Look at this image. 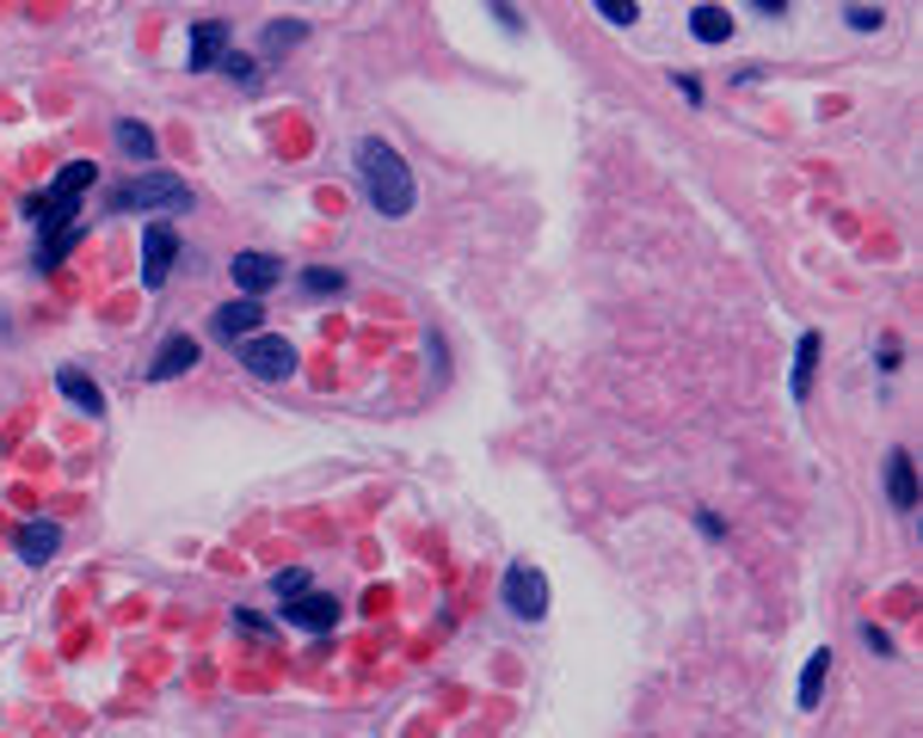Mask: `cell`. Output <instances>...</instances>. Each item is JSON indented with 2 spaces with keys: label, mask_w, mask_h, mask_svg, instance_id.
<instances>
[{
  "label": "cell",
  "mask_w": 923,
  "mask_h": 738,
  "mask_svg": "<svg viewBox=\"0 0 923 738\" xmlns=\"http://www.w3.org/2000/svg\"><path fill=\"white\" fill-rule=\"evenodd\" d=\"M351 160H357V184H364V198H369V210L376 216H413V203H419V184H413V172H407V160L395 154V148L383 142V136H364V142L351 148Z\"/></svg>",
  "instance_id": "cell-1"
},
{
  "label": "cell",
  "mask_w": 923,
  "mask_h": 738,
  "mask_svg": "<svg viewBox=\"0 0 923 738\" xmlns=\"http://www.w3.org/2000/svg\"><path fill=\"white\" fill-rule=\"evenodd\" d=\"M92 184H99V167H92V160H68V167L50 179V191L26 198V222H31V228L75 222V216H80V198H87Z\"/></svg>",
  "instance_id": "cell-2"
},
{
  "label": "cell",
  "mask_w": 923,
  "mask_h": 738,
  "mask_svg": "<svg viewBox=\"0 0 923 738\" xmlns=\"http://www.w3.org/2000/svg\"><path fill=\"white\" fill-rule=\"evenodd\" d=\"M123 210H160V216H179L191 210V184L179 172H142V179L118 184L106 191V216H123Z\"/></svg>",
  "instance_id": "cell-3"
},
{
  "label": "cell",
  "mask_w": 923,
  "mask_h": 738,
  "mask_svg": "<svg viewBox=\"0 0 923 738\" xmlns=\"http://www.w3.org/2000/svg\"><path fill=\"white\" fill-rule=\"evenodd\" d=\"M499 604L512 609L517 621H542V616H548V579H542V567H529V560L505 567V579H499Z\"/></svg>",
  "instance_id": "cell-4"
},
{
  "label": "cell",
  "mask_w": 923,
  "mask_h": 738,
  "mask_svg": "<svg viewBox=\"0 0 923 738\" xmlns=\"http://www.w3.org/2000/svg\"><path fill=\"white\" fill-rule=\"evenodd\" d=\"M235 351H240V363H247L259 382H290L296 376V345L277 339V332H252V339L235 345Z\"/></svg>",
  "instance_id": "cell-5"
},
{
  "label": "cell",
  "mask_w": 923,
  "mask_h": 738,
  "mask_svg": "<svg viewBox=\"0 0 923 738\" xmlns=\"http://www.w3.org/2000/svg\"><path fill=\"white\" fill-rule=\"evenodd\" d=\"M172 259H179V235H172L167 222H148L142 228V283L148 290H160L172 277Z\"/></svg>",
  "instance_id": "cell-6"
},
{
  "label": "cell",
  "mask_w": 923,
  "mask_h": 738,
  "mask_svg": "<svg viewBox=\"0 0 923 738\" xmlns=\"http://www.w3.org/2000/svg\"><path fill=\"white\" fill-rule=\"evenodd\" d=\"M259 320H265V308H259V296H240V302H222L210 315V332L222 345H240V339H252L259 332Z\"/></svg>",
  "instance_id": "cell-7"
},
{
  "label": "cell",
  "mask_w": 923,
  "mask_h": 738,
  "mask_svg": "<svg viewBox=\"0 0 923 738\" xmlns=\"http://www.w3.org/2000/svg\"><path fill=\"white\" fill-rule=\"evenodd\" d=\"M222 56H228V26L222 19H198V26H191V56H185V68H191V74H210Z\"/></svg>",
  "instance_id": "cell-8"
},
{
  "label": "cell",
  "mask_w": 923,
  "mask_h": 738,
  "mask_svg": "<svg viewBox=\"0 0 923 738\" xmlns=\"http://www.w3.org/2000/svg\"><path fill=\"white\" fill-rule=\"evenodd\" d=\"M56 395H62L68 407H80L87 419H106V395H99V382H92L87 369L62 363V369H56Z\"/></svg>",
  "instance_id": "cell-9"
},
{
  "label": "cell",
  "mask_w": 923,
  "mask_h": 738,
  "mask_svg": "<svg viewBox=\"0 0 923 738\" xmlns=\"http://www.w3.org/2000/svg\"><path fill=\"white\" fill-rule=\"evenodd\" d=\"M284 616H290L302 634H333V628H339V604H333V597H320V591L290 597V604H284Z\"/></svg>",
  "instance_id": "cell-10"
},
{
  "label": "cell",
  "mask_w": 923,
  "mask_h": 738,
  "mask_svg": "<svg viewBox=\"0 0 923 738\" xmlns=\"http://www.w3.org/2000/svg\"><path fill=\"white\" fill-rule=\"evenodd\" d=\"M228 277H235L240 290L247 296H265L277 283V277H284V265L271 259V252H235V265H228Z\"/></svg>",
  "instance_id": "cell-11"
},
{
  "label": "cell",
  "mask_w": 923,
  "mask_h": 738,
  "mask_svg": "<svg viewBox=\"0 0 923 738\" xmlns=\"http://www.w3.org/2000/svg\"><path fill=\"white\" fill-rule=\"evenodd\" d=\"M185 369H198V339H185V332L160 339V351H155V363H148V376H155V382H172V376H185Z\"/></svg>",
  "instance_id": "cell-12"
},
{
  "label": "cell",
  "mask_w": 923,
  "mask_h": 738,
  "mask_svg": "<svg viewBox=\"0 0 923 738\" xmlns=\"http://www.w3.org/2000/svg\"><path fill=\"white\" fill-rule=\"evenodd\" d=\"M13 548H19V560H26V567H43V560L62 548V529H56L50 517H31V523L13 536Z\"/></svg>",
  "instance_id": "cell-13"
},
{
  "label": "cell",
  "mask_w": 923,
  "mask_h": 738,
  "mask_svg": "<svg viewBox=\"0 0 923 738\" xmlns=\"http://www.w3.org/2000/svg\"><path fill=\"white\" fill-rule=\"evenodd\" d=\"M886 499H893L899 511H917V461H911V449H893V456H886Z\"/></svg>",
  "instance_id": "cell-14"
},
{
  "label": "cell",
  "mask_w": 923,
  "mask_h": 738,
  "mask_svg": "<svg viewBox=\"0 0 923 738\" xmlns=\"http://www.w3.org/2000/svg\"><path fill=\"white\" fill-rule=\"evenodd\" d=\"M80 235H87V222H80V216H75V222H56V228H43V247H38V265H43V271H56V265H62L68 252L80 247Z\"/></svg>",
  "instance_id": "cell-15"
},
{
  "label": "cell",
  "mask_w": 923,
  "mask_h": 738,
  "mask_svg": "<svg viewBox=\"0 0 923 738\" xmlns=\"http://www.w3.org/2000/svg\"><path fill=\"white\" fill-rule=\"evenodd\" d=\"M818 351H825V345H818V332H801V345H794V400H806L813 395V369H818Z\"/></svg>",
  "instance_id": "cell-16"
},
{
  "label": "cell",
  "mask_w": 923,
  "mask_h": 738,
  "mask_svg": "<svg viewBox=\"0 0 923 738\" xmlns=\"http://www.w3.org/2000/svg\"><path fill=\"white\" fill-rule=\"evenodd\" d=\"M825 677H831V652H825V646H818L813 659L801 665V696H794L806 714H813V708H818V696H825Z\"/></svg>",
  "instance_id": "cell-17"
},
{
  "label": "cell",
  "mask_w": 923,
  "mask_h": 738,
  "mask_svg": "<svg viewBox=\"0 0 923 738\" xmlns=\"http://www.w3.org/2000/svg\"><path fill=\"white\" fill-rule=\"evenodd\" d=\"M689 31H696L702 43H726L733 38V13H726V7H696V13H689Z\"/></svg>",
  "instance_id": "cell-18"
},
{
  "label": "cell",
  "mask_w": 923,
  "mask_h": 738,
  "mask_svg": "<svg viewBox=\"0 0 923 738\" xmlns=\"http://www.w3.org/2000/svg\"><path fill=\"white\" fill-rule=\"evenodd\" d=\"M118 148H123V154H136V160H155V130H148V123H136V118H123L118 123Z\"/></svg>",
  "instance_id": "cell-19"
},
{
  "label": "cell",
  "mask_w": 923,
  "mask_h": 738,
  "mask_svg": "<svg viewBox=\"0 0 923 738\" xmlns=\"http://www.w3.org/2000/svg\"><path fill=\"white\" fill-rule=\"evenodd\" d=\"M296 43H302V26H296V19H277V26H265L259 50L265 56H284V50H296Z\"/></svg>",
  "instance_id": "cell-20"
},
{
  "label": "cell",
  "mask_w": 923,
  "mask_h": 738,
  "mask_svg": "<svg viewBox=\"0 0 923 738\" xmlns=\"http://www.w3.org/2000/svg\"><path fill=\"white\" fill-rule=\"evenodd\" d=\"M302 290H308V296H339V290H345V271H327V265H315V271H302Z\"/></svg>",
  "instance_id": "cell-21"
},
{
  "label": "cell",
  "mask_w": 923,
  "mask_h": 738,
  "mask_svg": "<svg viewBox=\"0 0 923 738\" xmlns=\"http://www.w3.org/2000/svg\"><path fill=\"white\" fill-rule=\"evenodd\" d=\"M216 68H222V74L235 80V87H259V74H252V56H240V50H228Z\"/></svg>",
  "instance_id": "cell-22"
},
{
  "label": "cell",
  "mask_w": 923,
  "mask_h": 738,
  "mask_svg": "<svg viewBox=\"0 0 923 738\" xmlns=\"http://www.w3.org/2000/svg\"><path fill=\"white\" fill-rule=\"evenodd\" d=\"M271 591H277V597H284V604H290V597H302V591H315V579H308V572H302V567H290V572H277V579H271Z\"/></svg>",
  "instance_id": "cell-23"
},
{
  "label": "cell",
  "mask_w": 923,
  "mask_h": 738,
  "mask_svg": "<svg viewBox=\"0 0 923 738\" xmlns=\"http://www.w3.org/2000/svg\"><path fill=\"white\" fill-rule=\"evenodd\" d=\"M592 7L609 19V26H634V19H641V7H634V0H592Z\"/></svg>",
  "instance_id": "cell-24"
},
{
  "label": "cell",
  "mask_w": 923,
  "mask_h": 738,
  "mask_svg": "<svg viewBox=\"0 0 923 738\" xmlns=\"http://www.w3.org/2000/svg\"><path fill=\"white\" fill-rule=\"evenodd\" d=\"M487 7H493V19H499L505 31H524V13H517L512 0H487Z\"/></svg>",
  "instance_id": "cell-25"
},
{
  "label": "cell",
  "mask_w": 923,
  "mask_h": 738,
  "mask_svg": "<svg viewBox=\"0 0 923 738\" xmlns=\"http://www.w3.org/2000/svg\"><path fill=\"white\" fill-rule=\"evenodd\" d=\"M850 26H856V31H881V7H850Z\"/></svg>",
  "instance_id": "cell-26"
},
{
  "label": "cell",
  "mask_w": 923,
  "mask_h": 738,
  "mask_svg": "<svg viewBox=\"0 0 923 738\" xmlns=\"http://www.w3.org/2000/svg\"><path fill=\"white\" fill-rule=\"evenodd\" d=\"M862 640H869L874 652H893V634H886V628H869V621H862Z\"/></svg>",
  "instance_id": "cell-27"
},
{
  "label": "cell",
  "mask_w": 923,
  "mask_h": 738,
  "mask_svg": "<svg viewBox=\"0 0 923 738\" xmlns=\"http://www.w3.org/2000/svg\"><path fill=\"white\" fill-rule=\"evenodd\" d=\"M677 92H684L689 106H702V80L696 74H677Z\"/></svg>",
  "instance_id": "cell-28"
},
{
  "label": "cell",
  "mask_w": 923,
  "mask_h": 738,
  "mask_svg": "<svg viewBox=\"0 0 923 738\" xmlns=\"http://www.w3.org/2000/svg\"><path fill=\"white\" fill-rule=\"evenodd\" d=\"M696 523H702V536H726V523L714 511H696Z\"/></svg>",
  "instance_id": "cell-29"
},
{
  "label": "cell",
  "mask_w": 923,
  "mask_h": 738,
  "mask_svg": "<svg viewBox=\"0 0 923 738\" xmlns=\"http://www.w3.org/2000/svg\"><path fill=\"white\" fill-rule=\"evenodd\" d=\"M757 13H788V0H752Z\"/></svg>",
  "instance_id": "cell-30"
}]
</instances>
